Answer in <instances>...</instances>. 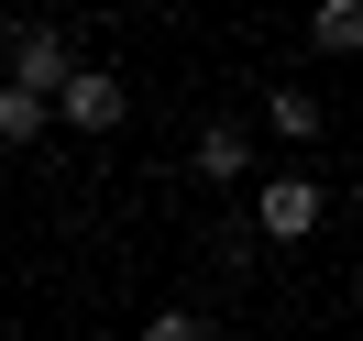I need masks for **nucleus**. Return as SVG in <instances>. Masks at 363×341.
<instances>
[{"label":"nucleus","mask_w":363,"mask_h":341,"mask_svg":"<svg viewBox=\"0 0 363 341\" xmlns=\"http://www.w3.org/2000/svg\"><path fill=\"white\" fill-rule=\"evenodd\" d=\"M319 209H330V199H319L308 177H264V199H253V220H264L275 242H308V231H319Z\"/></svg>","instance_id":"obj_1"},{"label":"nucleus","mask_w":363,"mask_h":341,"mask_svg":"<svg viewBox=\"0 0 363 341\" xmlns=\"http://www.w3.org/2000/svg\"><path fill=\"white\" fill-rule=\"evenodd\" d=\"M55 111H67L77 133H111V121H121V77H99V67H67V77H55Z\"/></svg>","instance_id":"obj_2"},{"label":"nucleus","mask_w":363,"mask_h":341,"mask_svg":"<svg viewBox=\"0 0 363 341\" xmlns=\"http://www.w3.org/2000/svg\"><path fill=\"white\" fill-rule=\"evenodd\" d=\"M55 77H67V33H55V23H33V33H23V55H11V89L55 99Z\"/></svg>","instance_id":"obj_3"},{"label":"nucleus","mask_w":363,"mask_h":341,"mask_svg":"<svg viewBox=\"0 0 363 341\" xmlns=\"http://www.w3.org/2000/svg\"><path fill=\"white\" fill-rule=\"evenodd\" d=\"M199 177H253V143L231 133V121H209V133H199Z\"/></svg>","instance_id":"obj_4"},{"label":"nucleus","mask_w":363,"mask_h":341,"mask_svg":"<svg viewBox=\"0 0 363 341\" xmlns=\"http://www.w3.org/2000/svg\"><path fill=\"white\" fill-rule=\"evenodd\" d=\"M264 121H275L286 143H308V133H319V99H308V89H275V99H264Z\"/></svg>","instance_id":"obj_5"},{"label":"nucleus","mask_w":363,"mask_h":341,"mask_svg":"<svg viewBox=\"0 0 363 341\" xmlns=\"http://www.w3.org/2000/svg\"><path fill=\"white\" fill-rule=\"evenodd\" d=\"M319 45H330V55L363 45V0H319Z\"/></svg>","instance_id":"obj_6"},{"label":"nucleus","mask_w":363,"mask_h":341,"mask_svg":"<svg viewBox=\"0 0 363 341\" xmlns=\"http://www.w3.org/2000/svg\"><path fill=\"white\" fill-rule=\"evenodd\" d=\"M33 133H45V99H33V89H0V143H33Z\"/></svg>","instance_id":"obj_7"},{"label":"nucleus","mask_w":363,"mask_h":341,"mask_svg":"<svg viewBox=\"0 0 363 341\" xmlns=\"http://www.w3.org/2000/svg\"><path fill=\"white\" fill-rule=\"evenodd\" d=\"M143 341H209V330H199L187 308H155V319H143Z\"/></svg>","instance_id":"obj_8"}]
</instances>
